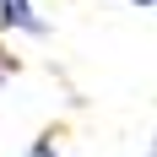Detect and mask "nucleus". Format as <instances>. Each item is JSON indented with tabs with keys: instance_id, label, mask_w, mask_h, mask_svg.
I'll use <instances>...</instances> for the list:
<instances>
[{
	"instance_id": "obj_1",
	"label": "nucleus",
	"mask_w": 157,
	"mask_h": 157,
	"mask_svg": "<svg viewBox=\"0 0 157 157\" xmlns=\"http://www.w3.org/2000/svg\"><path fill=\"white\" fill-rule=\"evenodd\" d=\"M0 27L6 33H27V38H49V22L38 16L33 0H0Z\"/></svg>"
},
{
	"instance_id": "obj_2",
	"label": "nucleus",
	"mask_w": 157,
	"mask_h": 157,
	"mask_svg": "<svg viewBox=\"0 0 157 157\" xmlns=\"http://www.w3.org/2000/svg\"><path fill=\"white\" fill-rule=\"evenodd\" d=\"M22 157H65V152H60V141H54V136H38V141H33Z\"/></svg>"
},
{
	"instance_id": "obj_3",
	"label": "nucleus",
	"mask_w": 157,
	"mask_h": 157,
	"mask_svg": "<svg viewBox=\"0 0 157 157\" xmlns=\"http://www.w3.org/2000/svg\"><path fill=\"white\" fill-rule=\"evenodd\" d=\"M11 76H16V54H11V44H0V92H6Z\"/></svg>"
},
{
	"instance_id": "obj_4",
	"label": "nucleus",
	"mask_w": 157,
	"mask_h": 157,
	"mask_svg": "<svg viewBox=\"0 0 157 157\" xmlns=\"http://www.w3.org/2000/svg\"><path fill=\"white\" fill-rule=\"evenodd\" d=\"M130 6H157V0H130Z\"/></svg>"
},
{
	"instance_id": "obj_5",
	"label": "nucleus",
	"mask_w": 157,
	"mask_h": 157,
	"mask_svg": "<svg viewBox=\"0 0 157 157\" xmlns=\"http://www.w3.org/2000/svg\"><path fill=\"white\" fill-rule=\"evenodd\" d=\"M146 157H157V146H152V152H146Z\"/></svg>"
}]
</instances>
